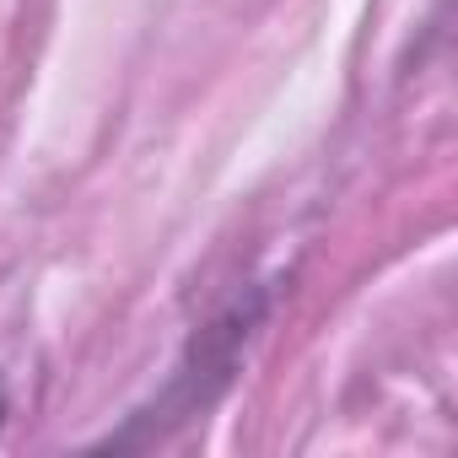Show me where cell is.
I'll use <instances>...</instances> for the list:
<instances>
[{
  "mask_svg": "<svg viewBox=\"0 0 458 458\" xmlns=\"http://www.w3.org/2000/svg\"><path fill=\"white\" fill-rule=\"evenodd\" d=\"M0 415H6V394H0Z\"/></svg>",
  "mask_w": 458,
  "mask_h": 458,
  "instance_id": "cell-1",
  "label": "cell"
}]
</instances>
